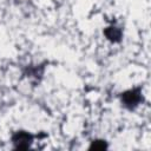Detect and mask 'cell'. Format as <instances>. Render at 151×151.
<instances>
[{
    "mask_svg": "<svg viewBox=\"0 0 151 151\" xmlns=\"http://www.w3.org/2000/svg\"><path fill=\"white\" fill-rule=\"evenodd\" d=\"M122 103L123 105L129 109V110H133L136 109L140 101L143 100V96H142V91L139 87L137 88H132V90H129V91H125L124 93H122Z\"/></svg>",
    "mask_w": 151,
    "mask_h": 151,
    "instance_id": "6da1fadb",
    "label": "cell"
},
{
    "mask_svg": "<svg viewBox=\"0 0 151 151\" xmlns=\"http://www.w3.org/2000/svg\"><path fill=\"white\" fill-rule=\"evenodd\" d=\"M12 142L17 150H27L33 142V136L26 131H17L12 136Z\"/></svg>",
    "mask_w": 151,
    "mask_h": 151,
    "instance_id": "7a4b0ae2",
    "label": "cell"
},
{
    "mask_svg": "<svg viewBox=\"0 0 151 151\" xmlns=\"http://www.w3.org/2000/svg\"><path fill=\"white\" fill-rule=\"evenodd\" d=\"M104 34L112 42H119L122 40V37H123L122 28H119L117 26H110V27L105 28L104 29Z\"/></svg>",
    "mask_w": 151,
    "mask_h": 151,
    "instance_id": "3957f363",
    "label": "cell"
},
{
    "mask_svg": "<svg viewBox=\"0 0 151 151\" xmlns=\"http://www.w3.org/2000/svg\"><path fill=\"white\" fill-rule=\"evenodd\" d=\"M107 147V144L105 140H101V139H97V140H93L90 145V150H105Z\"/></svg>",
    "mask_w": 151,
    "mask_h": 151,
    "instance_id": "277c9868",
    "label": "cell"
}]
</instances>
